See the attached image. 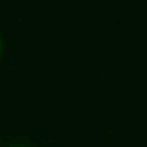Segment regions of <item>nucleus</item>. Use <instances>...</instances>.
<instances>
[{"label": "nucleus", "mask_w": 147, "mask_h": 147, "mask_svg": "<svg viewBox=\"0 0 147 147\" xmlns=\"http://www.w3.org/2000/svg\"><path fill=\"white\" fill-rule=\"evenodd\" d=\"M2 55H5V39H2V34H0V60H2Z\"/></svg>", "instance_id": "1"}, {"label": "nucleus", "mask_w": 147, "mask_h": 147, "mask_svg": "<svg viewBox=\"0 0 147 147\" xmlns=\"http://www.w3.org/2000/svg\"><path fill=\"white\" fill-rule=\"evenodd\" d=\"M5 147H30V145H23V142H11V145H5Z\"/></svg>", "instance_id": "2"}]
</instances>
